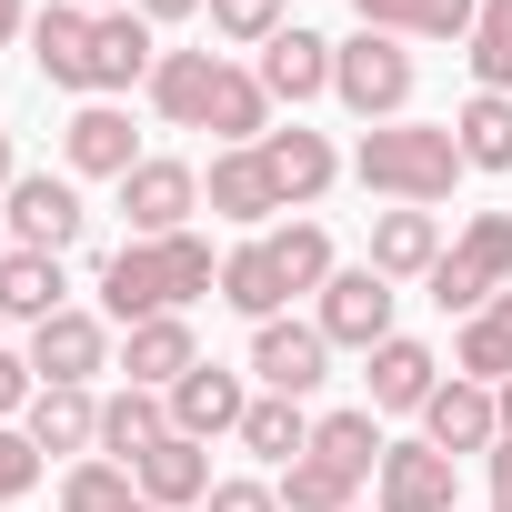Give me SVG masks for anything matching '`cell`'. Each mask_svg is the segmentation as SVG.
<instances>
[{
  "mask_svg": "<svg viewBox=\"0 0 512 512\" xmlns=\"http://www.w3.org/2000/svg\"><path fill=\"white\" fill-rule=\"evenodd\" d=\"M31 372L41 382H91V372H111V322L101 312H51L41 332H31Z\"/></svg>",
  "mask_w": 512,
  "mask_h": 512,
  "instance_id": "cell-11",
  "label": "cell"
},
{
  "mask_svg": "<svg viewBox=\"0 0 512 512\" xmlns=\"http://www.w3.org/2000/svg\"><path fill=\"white\" fill-rule=\"evenodd\" d=\"M422 442L452 452V462H462V452H492V442H502V402H492V382H462V372H452V382L422 402Z\"/></svg>",
  "mask_w": 512,
  "mask_h": 512,
  "instance_id": "cell-10",
  "label": "cell"
},
{
  "mask_svg": "<svg viewBox=\"0 0 512 512\" xmlns=\"http://www.w3.org/2000/svg\"><path fill=\"white\" fill-rule=\"evenodd\" d=\"M61 161H71V181H131L151 151H141V131H131L121 101H81L71 131H61Z\"/></svg>",
  "mask_w": 512,
  "mask_h": 512,
  "instance_id": "cell-8",
  "label": "cell"
},
{
  "mask_svg": "<svg viewBox=\"0 0 512 512\" xmlns=\"http://www.w3.org/2000/svg\"><path fill=\"white\" fill-rule=\"evenodd\" d=\"M462 61H472V81H482V91H512V0H482V21H472Z\"/></svg>",
  "mask_w": 512,
  "mask_h": 512,
  "instance_id": "cell-37",
  "label": "cell"
},
{
  "mask_svg": "<svg viewBox=\"0 0 512 512\" xmlns=\"http://www.w3.org/2000/svg\"><path fill=\"white\" fill-rule=\"evenodd\" d=\"M452 141H462V171H512V91H472Z\"/></svg>",
  "mask_w": 512,
  "mask_h": 512,
  "instance_id": "cell-32",
  "label": "cell"
},
{
  "mask_svg": "<svg viewBox=\"0 0 512 512\" xmlns=\"http://www.w3.org/2000/svg\"><path fill=\"white\" fill-rule=\"evenodd\" d=\"M131 512H151V502H131Z\"/></svg>",
  "mask_w": 512,
  "mask_h": 512,
  "instance_id": "cell-48",
  "label": "cell"
},
{
  "mask_svg": "<svg viewBox=\"0 0 512 512\" xmlns=\"http://www.w3.org/2000/svg\"><path fill=\"white\" fill-rule=\"evenodd\" d=\"M201 131H221V151H262L272 141V91H262V71H231L221 61V91H211V121Z\"/></svg>",
  "mask_w": 512,
  "mask_h": 512,
  "instance_id": "cell-29",
  "label": "cell"
},
{
  "mask_svg": "<svg viewBox=\"0 0 512 512\" xmlns=\"http://www.w3.org/2000/svg\"><path fill=\"white\" fill-rule=\"evenodd\" d=\"M201 512H282V482H211Z\"/></svg>",
  "mask_w": 512,
  "mask_h": 512,
  "instance_id": "cell-41",
  "label": "cell"
},
{
  "mask_svg": "<svg viewBox=\"0 0 512 512\" xmlns=\"http://www.w3.org/2000/svg\"><path fill=\"white\" fill-rule=\"evenodd\" d=\"M362 31H392V41H472L482 0H352Z\"/></svg>",
  "mask_w": 512,
  "mask_h": 512,
  "instance_id": "cell-27",
  "label": "cell"
},
{
  "mask_svg": "<svg viewBox=\"0 0 512 512\" xmlns=\"http://www.w3.org/2000/svg\"><path fill=\"white\" fill-rule=\"evenodd\" d=\"M392 302H402V292L362 262V272H332V282H322V312H312V322H322L332 352H382V342H392Z\"/></svg>",
  "mask_w": 512,
  "mask_h": 512,
  "instance_id": "cell-7",
  "label": "cell"
},
{
  "mask_svg": "<svg viewBox=\"0 0 512 512\" xmlns=\"http://www.w3.org/2000/svg\"><path fill=\"white\" fill-rule=\"evenodd\" d=\"M141 91H151V111H161L171 131H201V121H211V91H221V51H161V71H151Z\"/></svg>",
  "mask_w": 512,
  "mask_h": 512,
  "instance_id": "cell-20",
  "label": "cell"
},
{
  "mask_svg": "<svg viewBox=\"0 0 512 512\" xmlns=\"http://www.w3.org/2000/svg\"><path fill=\"white\" fill-rule=\"evenodd\" d=\"M31 31V0H0V41H21Z\"/></svg>",
  "mask_w": 512,
  "mask_h": 512,
  "instance_id": "cell-44",
  "label": "cell"
},
{
  "mask_svg": "<svg viewBox=\"0 0 512 512\" xmlns=\"http://www.w3.org/2000/svg\"><path fill=\"white\" fill-rule=\"evenodd\" d=\"M91 21H101V11H81V0L31 11V61H41L51 91H81V101H91Z\"/></svg>",
  "mask_w": 512,
  "mask_h": 512,
  "instance_id": "cell-14",
  "label": "cell"
},
{
  "mask_svg": "<svg viewBox=\"0 0 512 512\" xmlns=\"http://www.w3.org/2000/svg\"><path fill=\"white\" fill-rule=\"evenodd\" d=\"M352 181L382 191V201H402V211H432L462 181V141H452V121H382V131H362Z\"/></svg>",
  "mask_w": 512,
  "mask_h": 512,
  "instance_id": "cell-2",
  "label": "cell"
},
{
  "mask_svg": "<svg viewBox=\"0 0 512 512\" xmlns=\"http://www.w3.org/2000/svg\"><path fill=\"white\" fill-rule=\"evenodd\" d=\"M81 11H131V0H81Z\"/></svg>",
  "mask_w": 512,
  "mask_h": 512,
  "instance_id": "cell-47",
  "label": "cell"
},
{
  "mask_svg": "<svg viewBox=\"0 0 512 512\" xmlns=\"http://www.w3.org/2000/svg\"><path fill=\"white\" fill-rule=\"evenodd\" d=\"M71 282H61V251H0V322H51V312H71L61 302Z\"/></svg>",
  "mask_w": 512,
  "mask_h": 512,
  "instance_id": "cell-26",
  "label": "cell"
},
{
  "mask_svg": "<svg viewBox=\"0 0 512 512\" xmlns=\"http://www.w3.org/2000/svg\"><path fill=\"white\" fill-rule=\"evenodd\" d=\"M201 292H221V262L201 231H171V241H121L101 262V322H161V312H191Z\"/></svg>",
  "mask_w": 512,
  "mask_h": 512,
  "instance_id": "cell-1",
  "label": "cell"
},
{
  "mask_svg": "<svg viewBox=\"0 0 512 512\" xmlns=\"http://www.w3.org/2000/svg\"><path fill=\"white\" fill-rule=\"evenodd\" d=\"M201 11H211V31L241 41V51H262V41L282 31V0H201Z\"/></svg>",
  "mask_w": 512,
  "mask_h": 512,
  "instance_id": "cell-38",
  "label": "cell"
},
{
  "mask_svg": "<svg viewBox=\"0 0 512 512\" xmlns=\"http://www.w3.org/2000/svg\"><path fill=\"white\" fill-rule=\"evenodd\" d=\"M131 482H141V502H151V512L211 502V442H191V432H161V442L131 462Z\"/></svg>",
  "mask_w": 512,
  "mask_h": 512,
  "instance_id": "cell-18",
  "label": "cell"
},
{
  "mask_svg": "<svg viewBox=\"0 0 512 512\" xmlns=\"http://www.w3.org/2000/svg\"><path fill=\"white\" fill-rule=\"evenodd\" d=\"M262 91L292 101V111L322 101V91H332V41H322V31H272V41H262Z\"/></svg>",
  "mask_w": 512,
  "mask_h": 512,
  "instance_id": "cell-25",
  "label": "cell"
},
{
  "mask_svg": "<svg viewBox=\"0 0 512 512\" xmlns=\"http://www.w3.org/2000/svg\"><path fill=\"white\" fill-rule=\"evenodd\" d=\"M362 362H372V372H362V382H372V412H422V402L442 392V362H432V342H412V332H392V342L362 352Z\"/></svg>",
  "mask_w": 512,
  "mask_h": 512,
  "instance_id": "cell-22",
  "label": "cell"
},
{
  "mask_svg": "<svg viewBox=\"0 0 512 512\" xmlns=\"http://www.w3.org/2000/svg\"><path fill=\"white\" fill-rule=\"evenodd\" d=\"M372 502H382V512H462V502H452V452L392 442L382 472H372Z\"/></svg>",
  "mask_w": 512,
  "mask_h": 512,
  "instance_id": "cell-13",
  "label": "cell"
},
{
  "mask_svg": "<svg viewBox=\"0 0 512 512\" xmlns=\"http://www.w3.org/2000/svg\"><path fill=\"white\" fill-rule=\"evenodd\" d=\"M191 362H201V342H191V312H161V322H131V332H121V372H131L141 392H171Z\"/></svg>",
  "mask_w": 512,
  "mask_h": 512,
  "instance_id": "cell-21",
  "label": "cell"
},
{
  "mask_svg": "<svg viewBox=\"0 0 512 512\" xmlns=\"http://www.w3.org/2000/svg\"><path fill=\"white\" fill-rule=\"evenodd\" d=\"M482 462H492V512H512V442H492Z\"/></svg>",
  "mask_w": 512,
  "mask_h": 512,
  "instance_id": "cell-42",
  "label": "cell"
},
{
  "mask_svg": "<svg viewBox=\"0 0 512 512\" xmlns=\"http://www.w3.org/2000/svg\"><path fill=\"white\" fill-rule=\"evenodd\" d=\"M452 372H462V382H492V392L512 382V292H492V302L452 332Z\"/></svg>",
  "mask_w": 512,
  "mask_h": 512,
  "instance_id": "cell-28",
  "label": "cell"
},
{
  "mask_svg": "<svg viewBox=\"0 0 512 512\" xmlns=\"http://www.w3.org/2000/svg\"><path fill=\"white\" fill-rule=\"evenodd\" d=\"M492 402H502V442H512V382H502V392H492Z\"/></svg>",
  "mask_w": 512,
  "mask_h": 512,
  "instance_id": "cell-46",
  "label": "cell"
},
{
  "mask_svg": "<svg viewBox=\"0 0 512 512\" xmlns=\"http://www.w3.org/2000/svg\"><path fill=\"white\" fill-rule=\"evenodd\" d=\"M352 492H362V472H342L332 452H302L282 472V512H352Z\"/></svg>",
  "mask_w": 512,
  "mask_h": 512,
  "instance_id": "cell-34",
  "label": "cell"
},
{
  "mask_svg": "<svg viewBox=\"0 0 512 512\" xmlns=\"http://www.w3.org/2000/svg\"><path fill=\"white\" fill-rule=\"evenodd\" d=\"M201 201H211L221 221H241V231H272V221H282V191H272L262 151H221L211 181H201Z\"/></svg>",
  "mask_w": 512,
  "mask_h": 512,
  "instance_id": "cell-23",
  "label": "cell"
},
{
  "mask_svg": "<svg viewBox=\"0 0 512 512\" xmlns=\"http://www.w3.org/2000/svg\"><path fill=\"white\" fill-rule=\"evenodd\" d=\"M21 432L41 442V452H101V392L91 382H41L31 392V412H21Z\"/></svg>",
  "mask_w": 512,
  "mask_h": 512,
  "instance_id": "cell-17",
  "label": "cell"
},
{
  "mask_svg": "<svg viewBox=\"0 0 512 512\" xmlns=\"http://www.w3.org/2000/svg\"><path fill=\"white\" fill-rule=\"evenodd\" d=\"M0 251H11V241H0Z\"/></svg>",
  "mask_w": 512,
  "mask_h": 512,
  "instance_id": "cell-49",
  "label": "cell"
},
{
  "mask_svg": "<svg viewBox=\"0 0 512 512\" xmlns=\"http://www.w3.org/2000/svg\"><path fill=\"white\" fill-rule=\"evenodd\" d=\"M0 221H11V251H71L91 231V201L71 171H21L11 201H0Z\"/></svg>",
  "mask_w": 512,
  "mask_h": 512,
  "instance_id": "cell-5",
  "label": "cell"
},
{
  "mask_svg": "<svg viewBox=\"0 0 512 512\" xmlns=\"http://www.w3.org/2000/svg\"><path fill=\"white\" fill-rule=\"evenodd\" d=\"M241 452H262V462H302L312 452V412L302 402H282V392H251V412H241Z\"/></svg>",
  "mask_w": 512,
  "mask_h": 512,
  "instance_id": "cell-31",
  "label": "cell"
},
{
  "mask_svg": "<svg viewBox=\"0 0 512 512\" xmlns=\"http://www.w3.org/2000/svg\"><path fill=\"white\" fill-rule=\"evenodd\" d=\"M171 432H191V442H211V432H241V412H251V382L241 372H221V362H191L171 392Z\"/></svg>",
  "mask_w": 512,
  "mask_h": 512,
  "instance_id": "cell-12",
  "label": "cell"
},
{
  "mask_svg": "<svg viewBox=\"0 0 512 512\" xmlns=\"http://www.w3.org/2000/svg\"><path fill=\"white\" fill-rule=\"evenodd\" d=\"M262 241H272V262H282L292 292H322V282H332V231H322V221H272Z\"/></svg>",
  "mask_w": 512,
  "mask_h": 512,
  "instance_id": "cell-35",
  "label": "cell"
},
{
  "mask_svg": "<svg viewBox=\"0 0 512 512\" xmlns=\"http://www.w3.org/2000/svg\"><path fill=\"white\" fill-rule=\"evenodd\" d=\"M251 382L262 392H282V402H312L322 382H332V342H322V322H262L251 332Z\"/></svg>",
  "mask_w": 512,
  "mask_h": 512,
  "instance_id": "cell-6",
  "label": "cell"
},
{
  "mask_svg": "<svg viewBox=\"0 0 512 512\" xmlns=\"http://www.w3.org/2000/svg\"><path fill=\"white\" fill-rule=\"evenodd\" d=\"M151 71H161L151 21H141V11H101V21H91V101H111V91L151 81Z\"/></svg>",
  "mask_w": 512,
  "mask_h": 512,
  "instance_id": "cell-15",
  "label": "cell"
},
{
  "mask_svg": "<svg viewBox=\"0 0 512 512\" xmlns=\"http://www.w3.org/2000/svg\"><path fill=\"white\" fill-rule=\"evenodd\" d=\"M221 302H231L251 332L292 312V282H282V262H272V241H262V231H251L241 251H221Z\"/></svg>",
  "mask_w": 512,
  "mask_h": 512,
  "instance_id": "cell-19",
  "label": "cell"
},
{
  "mask_svg": "<svg viewBox=\"0 0 512 512\" xmlns=\"http://www.w3.org/2000/svg\"><path fill=\"white\" fill-rule=\"evenodd\" d=\"M191 211H201V171H191V161H141V171L121 181L131 241H171V231H191Z\"/></svg>",
  "mask_w": 512,
  "mask_h": 512,
  "instance_id": "cell-9",
  "label": "cell"
},
{
  "mask_svg": "<svg viewBox=\"0 0 512 512\" xmlns=\"http://www.w3.org/2000/svg\"><path fill=\"white\" fill-rule=\"evenodd\" d=\"M312 452H332L342 472H362V482H372L392 442H382V412H372V402H352V412H322V422H312Z\"/></svg>",
  "mask_w": 512,
  "mask_h": 512,
  "instance_id": "cell-33",
  "label": "cell"
},
{
  "mask_svg": "<svg viewBox=\"0 0 512 512\" xmlns=\"http://www.w3.org/2000/svg\"><path fill=\"white\" fill-rule=\"evenodd\" d=\"M31 482H41V442H31L21 422H0V502H21Z\"/></svg>",
  "mask_w": 512,
  "mask_h": 512,
  "instance_id": "cell-39",
  "label": "cell"
},
{
  "mask_svg": "<svg viewBox=\"0 0 512 512\" xmlns=\"http://www.w3.org/2000/svg\"><path fill=\"white\" fill-rule=\"evenodd\" d=\"M492 292H512V211H482L442 262H432V302H442L452 322H472Z\"/></svg>",
  "mask_w": 512,
  "mask_h": 512,
  "instance_id": "cell-4",
  "label": "cell"
},
{
  "mask_svg": "<svg viewBox=\"0 0 512 512\" xmlns=\"http://www.w3.org/2000/svg\"><path fill=\"white\" fill-rule=\"evenodd\" d=\"M161 432H171V402H161V392L121 382V392L101 402V462H141V452H151Z\"/></svg>",
  "mask_w": 512,
  "mask_h": 512,
  "instance_id": "cell-30",
  "label": "cell"
},
{
  "mask_svg": "<svg viewBox=\"0 0 512 512\" xmlns=\"http://www.w3.org/2000/svg\"><path fill=\"white\" fill-rule=\"evenodd\" d=\"M262 171H272L282 211H312V201L342 181V151H332L322 131H302V121H292V131H272V141H262Z\"/></svg>",
  "mask_w": 512,
  "mask_h": 512,
  "instance_id": "cell-16",
  "label": "cell"
},
{
  "mask_svg": "<svg viewBox=\"0 0 512 512\" xmlns=\"http://www.w3.org/2000/svg\"><path fill=\"white\" fill-rule=\"evenodd\" d=\"M442 251H452V241H442L432 211H402V201H392V211L372 221V272H382V282H432Z\"/></svg>",
  "mask_w": 512,
  "mask_h": 512,
  "instance_id": "cell-24",
  "label": "cell"
},
{
  "mask_svg": "<svg viewBox=\"0 0 512 512\" xmlns=\"http://www.w3.org/2000/svg\"><path fill=\"white\" fill-rule=\"evenodd\" d=\"M11 181H21V161H11V131H0V201H11Z\"/></svg>",
  "mask_w": 512,
  "mask_h": 512,
  "instance_id": "cell-45",
  "label": "cell"
},
{
  "mask_svg": "<svg viewBox=\"0 0 512 512\" xmlns=\"http://www.w3.org/2000/svg\"><path fill=\"white\" fill-rule=\"evenodd\" d=\"M131 11H141V21H191L201 0H131Z\"/></svg>",
  "mask_w": 512,
  "mask_h": 512,
  "instance_id": "cell-43",
  "label": "cell"
},
{
  "mask_svg": "<svg viewBox=\"0 0 512 512\" xmlns=\"http://www.w3.org/2000/svg\"><path fill=\"white\" fill-rule=\"evenodd\" d=\"M31 392H41L31 352H0V422H21V412H31Z\"/></svg>",
  "mask_w": 512,
  "mask_h": 512,
  "instance_id": "cell-40",
  "label": "cell"
},
{
  "mask_svg": "<svg viewBox=\"0 0 512 512\" xmlns=\"http://www.w3.org/2000/svg\"><path fill=\"white\" fill-rule=\"evenodd\" d=\"M332 101L352 111V121H402L412 111V51L392 41V31H352V41H332Z\"/></svg>",
  "mask_w": 512,
  "mask_h": 512,
  "instance_id": "cell-3",
  "label": "cell"
},
{
  "mask_svg": "<svg viewBox=\"0 0 512 512\" xmlns=\"http://www.w3.org/2000/svg\"><path fill=\"white\" fill-rule=\"evenodd\" d=\"M131 502H141L131 462H101V452H91V462L61 472V512H131Z\"/></svg>",
  "mask_w": 512,
  "mask_h": 512,
  "instance_id": "cell-36",
  "label": "cell"
}]
</instances>
